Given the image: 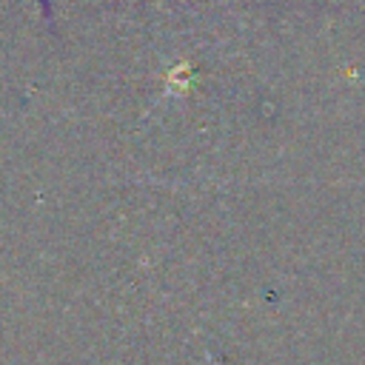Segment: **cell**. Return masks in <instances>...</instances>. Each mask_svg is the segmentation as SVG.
<instances>
[{
  "instance_id": "6da1fadb",
  "label": "cell",
  "mask_w": 365,
  "mask_h": 365,
  "mask_svg": "<svg viewBox=\"0 0 365 365\" xmlns=\"http://www.w3.org/2000/svg\"><path fill=\"white\" fill-rule=\"evenodd\" d=\"M40 6H43V14L51 17V3H48V0H40Z\"/></svg>"
}]
</instances>
